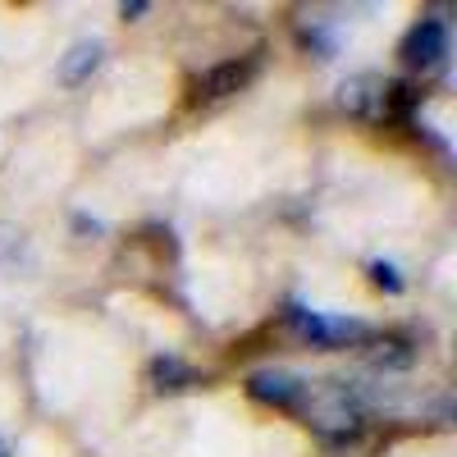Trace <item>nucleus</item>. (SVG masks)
<instances>
[{
	"label": "nucleus",
	"instance_id": "nucleus-17",
	"mask_svg": "<svg viewBox=\"0 0 457 457\" xmlns=\"http://www.w3.org/2000/svg\"><path fill=\"white\" fill-rule=\"evenodd\" d=\"M0 453H5V444H0Z\"/></svg>",
	"mask_w": 457,
	"mask_h": 457
},
{
	"label": "nucleus",
	"instance_id": "nucleus-16",
	"mask_svg": "<svg viewBox=\"0 0 457 457\" xmlns=\"http://www.w3.org/2000/svg\"><path fill=\"white\" fill-rule=\"evenodd\" d=\"M73 228H79V234H101V220H87V215H73Z\"/></svg>",
	"mask_w": 457,
	"mask_h": 457
},
{
	"label": "nucleus",
	"instance_id": "nucleus-10",
	"mask_svg": "<svg viewBox=\"0 0 457 457\" xmlns=\"http://www.w3.org/2000/svg\"><path fill=\"white\" fill-rule=\"evenodd\" d=\"M19 270H32V243L19 224L0 220V275H19Z\"/></svg>",
	"mask_w": 457,
	"mask_h": 457
},
{
	"label": "nucleus",
	"instance_id": "nucleus-6",
	"mask_svg": "<svg viewBox=\"0 0 457 457\" xmlns=\"http://www.w3.org/2000/svg\"><path fill=\"white\" fill-rule=\"evenodd\" d=\"M385 92H389V79H379V73H353L338 87V105L353 120H385Z\"/></svg>",
	"mask_w": 457,
	"mask_h": 457
},
{
	"label": "nucleus",
	"instance_id": "nucleus-7",
	"mask_svg": "<svg viewBox=\"0 0 457 457\" xmlns=\"http://www.w3.org/2000/svg\"><path fill=\"white\" fill-rule=\"evenodd\" d=\"M361 357H366V366L385 370V375L411 370L416 366V343L407 334H366L361 338Z\"/></svg>",
	"mask_w": 457,
	"mask_h": 457
},
{
	"label": "nucleus",
	"instance_id": "nucleus-8",
	"mask_svg": "<svg viewBox=\"0 0 457 457\" xmlns=\"http://www.w3.org/2000/svg\"><path fill=\"white\" fill-rule=\"evenodd\" d=\"M146 379H151V389H156V394H183V389H197V385H202V375L187 366L183 357H174V353L151 357Z\"/></svg>",
	"mask_w": 457,
	"mask_h": 457
},
{
	"label": "nucleus",
	"instance_id": "nucleus-11",
	"mask_svg": "<svg viewBox=\"0 0 457 457\" xmlns=\"http://www.w3.org/2000/svg\"><path fill=\"white\" fill-rule=\"evenodd\" d=\"M426 92L407 83V79H389V92H385V120H398V124H411V114L421 110Z\"/></svg>",
	"mask_w": 457,
	"mask_h": 457
},
{
	"label": "nucleus",
	"instance_id": "nucleus-9",
	"mask_svg": "<svg viewBox=\"0 0 457 457\" xmlns=\"http://www.w3.org/2000/svg\"><path fill=\"white\" fill-rule=\"evenodd\" d=\"M101 60H105V46H101V42H79V46H69V55L60 60V83H64V87L87 83L92 73L101 69Z\"/></svg>",
	"mask_w": 457,
	"mask_h": 457
},
{
	"label": "nucleus",
	"instance_id": "nucleus-15",
	"mask_svg": "<svg viewBox=\"0 0 457 457\" xmlns=\"http://www.w3.org/2000/svg\"><path fill=\"white\" fill-rule=\"evenodd\" d=\"M146 10H151L146 0H124V5H120V14H124V19H142Z\"/></svg>",
	"mask_w": 457,
	"mask_h": 457
},
{
	"label": "nucleus",
	"instance_id": "nucleus-1",
	"mask_svg": "<svg viewBox=\"0 0 457 457\" xmlns=\"http://www.w3.org/2000/svg\"><path fill=\"white\" fill-rule=\"evenodd\" d=\"M297 411L307 416V426L320 435V439H338V435H353L366 421V398L357 385H348V379H316V385H307V394H302Z\"/></svg>",
	"mask_w": 457,
	"mask_h": 457
},
{
	"label": "nucleus",
	"instance_id": "nucleus-3",
	"mask_svg": "<svg viewBox=\"0 0 457 457\" xmlns=\"http://www.w3.org/2000/svg\"><path fill=\"white\" fill-rule=\"evenodd\" d=\"M398 55H403L407 69H421V73H426V69H439L444 55H448V28H444V19H435V14L416 19V23L407 28V37H403Z\"/></svg>",
	"mask_w": 457,
	"mask_h": 457
},
{
	"label": "nucleus",
	"instance_id": "nucleus-5",
	"mask_svg": "<svg viewBox=\"0 0 457 457\" xmlns=\"http://www.w3.org/2000/svg\"><path fill=\"white\" fill-rule=\"evenodd\" d=\"M302 394H307V379L293 370H252L247 375V398L261 407H279V411H297Z\"/></svg>",
	"mask_w": 457,
	"mask_h": 457
},
{
	"label": "nucleus",
	"instance_id": "nucleus-12",
	"mask_svg": "<svg viewBox=\"0 0 457 457\" xmlns=\"http://www.w3.org/2000/svg\"><path fill=\"white\" fill-rule=\"evenodd\" d=\"M379 453V435L370 426L353 430V435H338V439H325V457H375Z\"/></svg>",
	"mask_w": 457,
	"mask_h": 457
},
{
	"label": "nucleus",
	"instance_id": "nucleus-14",
	"mask_svg": "<svg viewBox=\"0 0 457 457\" xmlns=\"http://www.w3.org/2000/svg\"><path fill=\"white\" fill-rule=\"evenodd\" d=\"M366 275H370V284H375L379 293H394V297H398V293L407 288V279H403V270H398L394 261H370Z\"/></svg>",
	"mask_w": 457,
	"mask_h": 457
},
{
	"label": "nucleus",
	"instance_id": "nucleus-18",
	"mask_svg": "<svg viewBox=\"0 0 457 457\" xmlns=\"http://www.w3.org/2000/svg\"><path fill=\"white\" fill-rule=\"evenodd\" d=\"M0 457H10V453H0Z\"/></svg>",
	"mask_w": 457,
	"mask_h": 457
},
{
	"label": "nucleus",
	"instance_id": "nucleus-2",
	"mask_svg": "<svg viewBox=\"0 0 457 457\" xmlns=\"http://www.w3.org/2000/svg\"><path fill=\"white\" fill-rule=\"evenodd\" d=\"M284 320H288V329H293L302 343H312V348H320V353L353 348V343H361V338L370 334L366 320H353V316H325V312L302 307V302H288V307H284Z\"/></svg>",
	"mask_w": 457,
	"mask_h": 457
},
{
	"label": "nucleus",
	"instance_id": "nucleus-13",
	"mask_svg": "<svg viewBox=\"0 0 457 457\" xmlns=\"http://www.w3.org/2000/svg\"><path fill=\"white\" fill-rule=\"evenodd\" d=\"M297 42L307 46L316 60H334L338 55V42H334V32L325 23H312V28H297Z\"/></svg>",
	"mask_w": 457,
	"mask_h": 457
},
{
	"label": "nucleus",
	"instance_id": "nucleus-4",
	"mask_svg": "<svg viewBox=\"0 0 457 457\" xmlns=\"http://www.w3.org/2000/svg\"><path fill=\"white\" fill-rule=\"evenodd\" d=\"M256 73H261V51L252 55H238V60H224L215 69H206L202 79H197V96L206 101H224V96H238L256 83Z\"/></svg>",
	"mask_w": 457,
	"mask_h": 457
}]
</instances>
